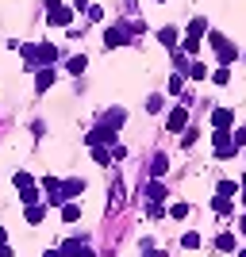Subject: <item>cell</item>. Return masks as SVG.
Instances as JSON below:
<instances>
[{"instance_id": "cell-1", "label": "cell", "mask_w": 246, "mask_h": 257, "mask_svg": "<svg viewBox=\"0 0 246 257\" xmlns=\"http://www.w3.org/2000/svg\"><path fill=\"white\" fill-rule=\"evenodd\" d=\"M212 150L219 154V158H231V154H235V139H231L227 131H215L212 135Z\"/></svg>"}, {"instance_id": "cell-2", "label": "cell", "mask_w": 246, "mask_h": 257, "mask_svg": "<svg viewBox=\"0 0 246 257\" xmlns=\"http://www.w3.org/2000/svg\"><path fill=\"white\" fill-rule=\"evenodd\" d=\"M185 123H189V104H177L170 111V131L177 135V131H185Z\"/></svg>"}, {"instance_id": "cell-3", "label": "cell", "mask_w": 246, "mask_h": 257, "mask_svg": "<svg viewBox=\"0 0 246 257\" xmlns=\"http://www.w3.org/2000/svg\"><path fill=\"white\" fill-rule=\"evenodd\" d=\"M69 20H73V12L65 8V4H62V8H54L50 16H46V23H50V27H69Z\"/></svg>"}, {"instance_id": "cell-4", "label": "cell", "mask_w": 246, "mask_h": 257, "mask_svg": "<svg viewBox=\"0 0 246 257\" xmlns=\"http://www.w3.org/2000/svg\"><path fill=\"white\" fill-rule=\"evenodd\" d=\"M231 119H235V115H231V107H215V111H212L215 131H227V127H231Z\"/></svg>"}, {"instance_id": "cell-5", "label": "cell", "mask_w": 246, "mask_h": 257, "mask_svg": "<svg viewBox=\"0 0 246 257\" xmlns=\"http://www.w3.org/2000/svg\"><path fill=\"white\" fill-rule=\"evenodd\" d=\"M119 123H127V111H119V107H112V111H108V115H104V123H100V127H108V131H116Z\"/></svg>"}, {"instance_id": "cell-6", "label": "cell", "mask_w": 246, "mask_h": 257, "mask_svg": "<svg viewBox=\"0 0 246 257\" xmlns=\"http://www.w3.org/2000/svg\"><path fill=\"white\" fill-rule=\"evenodd\" d=\"M50 85H54V69H39V77H35V88H39V92H46Z\"/></svg>"}, {"instance_id": "cell-7", "label": "cell", "mask_w": 246, "mask_h": 257, "mask_svg": "<svg viewBox=\"0 0 246 257\" xmlns=\"http://www.w3.org/2000/svg\"><path fill=\"white\" fill-rule=\"evenodd\" d=\"M166 169H170V161H166V154H154V158H150V173H154V177H161Z\"/></svg>"}, {"instance_id": "cell-8", "label": "cell", "mask_w": 246, "mask_h": 257, "mask_svg": "<svg viewBox=\"0 0 246 257\" xmlns=\"http://www.w3.org/2000/svg\"><path fill=\"white\" fill-rule=\"evenodd\" d=\"M212 211L215 215H231V200H227V196H215V200H212Z\"/></svg>"}, {"instance_id": "cell-9", "label": "cell", "mask_w": 246, "mask_h": 257, "mask_svg": "<svg viewBox=\"0 0 246 257\" xmlns=\"http://www.w3.org/2000/svg\"><path fill=\"white\" fill-rule=\"evenodd\" d=\"M62 219L65 223H77V219H81V207L77 204H62Z\"/></svg>"}, {"instance_id": "cell-10", "label": "cell", "mask_w": 246, "mask_h": 257, "mask_svg": "<svg viewBox=\"0 0 246 257\" xmlns=\"http://www.w3.org/2000/svg\"><path fill=\"white\" fill-rule=\"evenodd\" d=\"M20 200H23V204H39V184H31V188H20Z\"/></svg>"}, {"instance_id": "cell-11", "label": "cell", "mask_w": 246, "mask_h": 257, "mask_svg": "<svg viewBox=\"0 0 246 257\" xmlns=\"http://www.w3.org/2000/svg\"><path fill=\"white\" fill-rule=\"evenodd\" d=\"M146 196H150V204H161V200H166V188H161V184H150Z\"/></svg>"}, {"instance_id": "cell-12", "label": "cell", "mask_w": 246, "mask_h": 257, "mask_svg": "<svg viewBox=\"0 0 246 257\" xmlns=\"http://www.w3.org/2000/svg\"><path fill=\"white\" fill-rule=\"evenodd\" d=\"M161 107H166V100H161V96H158V92H154V96H150V100H146V111H150V115H158Z\"/></svg>"}, {"instance_id": "cell-13", "label": "cell", "mask_w": 246, "mask_h": 257, "mask_svg": "<svg viewBox=\"0 0 246 257\" xmlns=\"http://www.w3.org/2000/svg\"><path fill=\"white\" fill-rule=\"evenodd\" d=\"M158 39H161V43H166V46H170V50H173V46H177V31H173V27H166V31H158Z\"/></svg>"}, {"instance_id": "cell-14", "label": "cell", "mask_w": 246, "mask_h": 257, "mask_svg": "<svg viewBox=\"0 0 246 257\" xmlns=\"http://www.w3.org/2000/svg\"><path fill=\"white\" fill-rule=\"evenodd\" d=\"M181 246H185V249H196V246H200V234H196V230H189V234H181Z\"/></svg>"}, {"instance_id": "cell-15", "label": "cell", "mask_w": 246, "mask_h": 257, "mask_svg": "<svg viewBox=\"0 0 246 257\" xmlns=\"http://www.w3.org/2000/svg\"><path fill=\"white\" fill-rule=\"evenodd\" d=\"M27 223H43V207L39 204H27Z\"/></svg>"}, {"instance_id": "cell-16", "label": "cell", "mask_w": 246, "mask_h": 257, "mask_svg": "<svg viewBox=\"0 0 246 257\" xmlns=\"http://www.w3.org/2000/svg\"><path fill=\"white\" fill-rule=\"evenodd\" d=\"M31 184H35V181H31V173H23V169L16 173V188H31Z\"/></svg>"}, {"instance_id": "cell-17", "label": "cell", "mask_w": 246, "mask_h": 257, "mask_svg": "<svg viewBox=\"0 0 246 257\" xmlns=\"http://www.w3.org/2000/svg\"><path fill=\"white\" fill-rule=\"evenodd\" d=\"M215 249H235V238H231V234H219V238H215Z\"/></svg>"}, {"instance_id": "cell-18", "label": "cell", "mask_w": 246, "mask_h": 257, "mask_svg": "<svg viewBox=\"0 0 246 257\" xmlns=\"http://www.w3.org/2000/svg\"><path fill=\"white\" fill-rule=\"evenodd\" d=\"M65 69H69V73H81V69H85V58H81V54H77V58H69V65H65Z\"/></svg>"}, {"instance_id": "cell-19", "label": "cell", "mask_w": 246, "mask_h": 257, "mask_svg": "<svg viewBox=\"0 0 246 257\" xmlns=\"http://www.w3.org/2000/svg\"><path fill=\"white\" fill-rule=\"evenodd\" d=\"M215 85H227V81H231V73H227V65H219V69H215Z\"/></svg>"}, {"instance_id": "cell-20", "label": "cell", "mask_w": 246, "mask_h": 257, "mask_svg": "<svg viewBox=\"0 0 246 257\" xmlns=\"http://www.w3.org/2000/svg\"><path fill=\"white\" fill-rule=\"evenodd\" d=\"M181 88H185V77L173 73V77H170V92H181Z\"/></svg>"}, {"instance_id": "cell-21", "label": "cell", "mask_w": 246, "mask_h": 257, "mask_svg": "<svg viewBox=\"0 0 246 257\" xmlns=\"http://www.w3.org/2000/svg\"><path fill=\"white\" fill-rule=\"evenodd\" d=\"M170 215H173V219H185V215H189V204H173Z\"/></svg>"}, {"instance_id": "cell-22", "label": "cell", "mask_w": 246, "mask_h": 257, "mask_svg": "<svg viewBox=\"0 0 246 257\" xmlns=\"http://www.w3.org/2000/svg\"><path fill=\"white\" fill-rule=\"evenodd\" d=\"M85 16H89V20H93V23H97V20H104V12H100L97 4H89V8H85Z\"/></svg>"}, {"instance_id": "cell-23", "label": "cell", "mask_w": 246, "mask_h": 257, "mask_svg": "<svg viewBox=\"0 0 246 257\" xmlns=\"http://www.w3.org/2000/svg\"><path fill=\"white\" fill-rule=\"evenodd\" d=\"M235 188H238V184H231V181H223V184H219V196H235Z\"/></svg>"}, {"instance_id": "cell-24", "label": "cell", "mask_w": 246, "mask_h": 257, "mask_svg": "<svg viewBox=\"0 0 246 257\" xmlns=\"http://www.w3.org/2000/svg\"><path fill=\"white\" fill-rule=\"evenodd\" d=\"M189 77H193V81H200V77H208V69H204V65L196 62V65H193V73H189Z\"/></svg>"}, {"instance_id": "cell-25", "label": "cell", "mask_w": 246, "mask_h": 257, "mask_svg": "<svg viewBox=\"0 0 246 257\" xmlns=\"http://www.w3.org/2000/svg\"><path fill=\"white\" fill-rule=\"evenodd\" d=\"M231 139H235V146H242V142H246V127H238L235 135H231Z\"/></svg>"}, {"instance_id": "cell-26", "label": "cell", "mask_w": 246, "mask_h": 257, "mask_svg": "<svg viewBox=\"0 0 246 257\" xmlns=\"http://www.w3.org/2000/svg\"><path fill=\"white\" fill-rule=\"evenodd\" d=\"M62 4H65V0H46V8H50V12H54V8H62Z\"/></svg>"}, {"instance_id": "cell-27", "label": "cell", "mask_w": 246, "mask_h": 257, "mask_svg": "<svg viewBox=\"0 0 246 257\" xmlns=\"http://www.w3.org/2000/svg\"><path fill=\"white\" fill-rule=\"evenodd\" d=\"M81 257H97V253H93V249H89V246H85V249H81Z\"/></svg>"}, {"instance_id": "cell-28", "label": "cell", "mask_w": 246, "mask_h": 257, "mask_svg": "<svg viewBox=\"0 0 246 257\" xmlns=\"http://www.w3.org/2000/svg\"><path fill=\"white\" fill-rule=\"evenodd\" d=\"M238 230H242V234H246V215H242V223H238Z\"/></svg>"}, {"instance_id": "cell-29", "label": "cell", "mask_w": 246, "mask_h": 257, "mask_svg": "<svg viewBox=\"0 0 246 257\" xmlns=\"http://www.w3.org/2000/svg\"><path fill=\"white\" fill-rule=\"evenodd\" d=\"M46 257H62V253H58V249H50V253H46Z\"/></svg>"}, {"instance_id": "cell-30", "label": "cell", "mask_w": 246, "mask_h": 257, "mask_svg": "<svg viewBox=\"0 0 246 257\" xmlns=\"http://www.w3.org/2000/svg\"><path fill=\"white\" fill-rule=\"evenodd\" d=\"M77 4H81V8H89V4H85V0H77Z\"/></svg>"}, {"instance_id": "cell-31", "label": "cell", "mask_w": 246, "mask_h": 257, "mask_svg": "<svg viewBox=\"0 0 246 257\" xmlns=\"http://www.w3.org/2000/svg\"><path fill=\"white\" fill-rule=\"evenodd\" d=\"M146 257H161V253H146Z\"/></svg>"}, {"instance_id": "cell-32", "label": "cell", "mask_w": 246, "mask_h": 257, "mask_svg": "<svg viewBox=\"0 0 246 257\" xmlns=\"http://www.w3.org/2000/svg\"><path fill=\"white\" fill-rule=\"evenodd\" d=\"M238 257H246V249H242V253H238Z\"/></svg>"}, {"instance_id": "cell-33", "label": "cell", "mask_w": 246, "mask_h": 257, "mask_svg": "<svg viewBox=\"0 0 246 257\" xmlns=\"http://www.w3.org/2000/svg\"><path fill=\"white\" fill-rule=\"evenodd\" d=\"M242 188H246V177H242Z\"/></svg>"}]
</instances>
